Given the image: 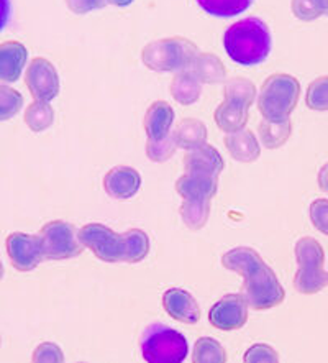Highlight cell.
<instances>
[{
  "mask_svg": "<svg viewBox=\"0 0 328 363\" xmlns=\"http://www.w3.org/2000/svg\"><path fill=\"white\" fill-rule=\"evenodd\" d=\"M171 96L181 106H192L200 99L202 82L192 74L189 69L176 72L173 82L169 86Z\"/></svg>",
  "mask_w": 328,
  "mask_h": 363,
  "instance_id": "obj_22",
  "label": "cell"
},
{
  "mask_svg": "<svg viewBox=\"0 0 328 363\" xmlns=\"http://www.w3.org/2000/svg\"><path fill=\"white\" fill-rule=\"evenodd\" d=\"M25 123L28 128L35 133L45 132L46 128H50L55 122V111L50 106V102H41L35 101L25 108Z\"/></svg>",
  "mask_w": 328,
  "mask_h": 363,
  "instance_id": "obj_27",
  "label": "cell"
},
{
  "mask_svg": "<svg viewBox=\"0 0 328 363\" xmlns=\"http://www.w3.org/2000/svg\"><path fill=\"white\" fill-rule=\"evenodd\" d=\"M223 143L230 153V157L239 163H253L256 162L261 155V147L251 130L243 128V130L227 133Z\"/></svg>",
  "mask_w": 328,
  "mask_h": 363,
  "instance_id": "obj_17",
  "label": "cell"
},
{
  "mask_svg": "<svg viewBox=\"0 0 328 363\" xmlns=\"http://www.w3.org/2000/svg\"><path fill=\"white\" fill-rule=\"evenodd\" d=\"M298 273L294 277V288L300 294H317L328 286V272H325L324 248L315 238L302 237L295 243Z\"/></svg>",
  "mask_w": 328,
  "mask_h": 363,
  "instance_id": "obj_5",
  "label": "cell"
},
{
  "mask_svg": "<svg viewBox=\"0 0 328 363\" xmlns=\"http://www.w3.org/2000/svg\"><path fill=\"white\" fill-rule=\"evenodd\" d=\"M200 51L196 43L182 36L151 41L142 51L143 65L156 72H179L189 69Z\"/></svg>",
  "mask_w": 328,
  "mask_h": 363,
  "instance_id": "obj_4",
  "label": "cell"
},
{
  "mask_svg": "<svg viewBox=\"0 0 328 363\" xmlns=\"http://www.w3.org/2000/svg\"><path fill=\"white\" fill-rule=\"evenodd\" d=\"M290 10L294 17L302 22H314V20L328 15V0H293Z\"/></svg>",
  "mask_w": 328,
  "mask_h": 363,
  "instance_id": "obj_30",
  "label": "cell"
},
{
  "mask_svg": "<svg viewBox=\"0 0 328 363\" xmlns=\"http://www.w3.org/2000/svg\"><path fill=\"white\" fill-rule=\"evenodd\" d=\"M125 237V257L123 263H140L148 257L149 237L147 232L140 229H130L123 233Z\"/></svg>",
  "mask_w": 328,
  "mask_h": 363,
  "instance_id": "obj_25",
  "label": "cell"
},
{
  "mask_svg": "<svg viewBox=\"0 0 328 363\" xmlns=\"http://www.w3.org/2000/svg\"><path fill=\"white\" fill-rule=\"evenodd\" d=\"M189 354L186 337L163 324H153L145 330L142 355L148 363H181Z\"/></svg>",
  "mask_w": 328,
  "mask_h": 363,
  "instance_id": "obj_6",
  "label": "cell"
},
{
  "mask_svg": "<svg viewBox=\"0 0 328 363\" xmlns=\"http://www.w3.org/2000/svg\"><path fill=\"white\" fill-rule=\"evenodd\" d=\"M133 0H107V4L115 5V7H128Z\"/></svg>",
  "mask_w": 328,
  "mask_h": 363,
  "instance_id": "obj_40",
  "label": "cell"
},
{
  "mask_svg": "<svg viewBox=\"0 0 328 363\" xmlns=\"http://www.w3.org/2000/svg\"><path fill=\"white\" fill-rule=\"evenodd\" d=\"M41 248L46 260H69L81 255L82 243L76 227L64 220H51L40 230Z\"/></svg>",
  "mask_w": 328,
  "mask_h": 363,
  "instance_id": "obj_7",
  "label": "cell"
},
{
  "mask_svg": "<svg viewBox=\"0 0 328 363\" xmlns=\"http://www.w3.org/2000/svg\"><path fill=\"white\" fill-rule=\"evenodd\" d=\"M163 308L171 318L184 324H197L200 308L191 293L181 288H171L163 296Z\"/></svg>",
  "mask_w": 328,
  "mask_h": 363,
  "instance_id": "obj_13",
  "label": "cell"
},
{
  "mask_svg": "<svg viewBox=\"0 0 328 363\" xmlns=\"http://www.w3.org/2000/svg\"><path fill=\"white\" fill-rule=\"evenodd\" d=\"M31 362L35 363H62L64 362V354L60 349V345L53 342H43L33 350Z\"/></svg>",
  "mask_w": 328,
  "mask_h": 363,
  "instance_id": "obj_34",
  "label": "cell"
},
{
  "mask_svg": "<svg viewBox=\"0 0 328 363\" xmlns=\"http://www.w3.org/2000/svg\"><path fill=\"white\" fill-rule=\"evenodd\" d=\"M10 13H12V4H10V0H0V32L7 27Z\"/></svg>",
  "mask_w": 328,
  "mask_h": 363,
  "instance_id": "obj_38",
  "label": "cell"
},
{
  "mask_svg": "<svg viewBox=\"0 0 328 363\" xmlns=\"http://www.w3.org/2000/svg\"><path fill=\"white\" fill-rule=\"evenodd\" d=\"M223 48L232 61L242 66H256L271 53V33L259 18H243L223 35Z\"/></svg>",
  "mask_w": 328,
  "mask_h": 363,
  "instance_id": "obj_2",
  "label": "cell"
},
{
  "mask_svg": "<svg viewBox=\"0 0 328 363\" xmlns=\"http://www.w3.org/2000/svg\"><path fill=\"white\" fill-rule=\"evenodd\" d=\"M0 342H2V340H0Z\"/></svg>",
  "mask_w": 328,
  "mask_h": 363,
  "instance_id": "obj_42",
  "label": "cell"
},
{
  "mask_svg": "<svg viewBox=\"0 0 328 363\" xmlns=\"http://www.w3.org/2000/svg\"><path fill=\"white\" fill-rule=\"evenodd\" d=\"M176 191L182 199L187 201L212 199L218 191V176L186 173L176 181Z\"/></svg>",
  "mask_w": 328,
  "mask_h": 363,
  "instance_id": "obj_14",
  "label": "cell"
},
{
  "mask_svg": "<svg viewBox=\"0 0 328 363\" xmlns=\"http://www.w3.org/2000/svg\"><path fill=\"white\" fill-rule=\"evenodd\" d=\"M217 127L225 133L243 130L249 118V108L232 101H223L213 112Z\"/></svg>",
  "mask_w": 328,
  "mask_h": 363,
  "instance_id": "obj_19",
  "label": "cell"
},
{
  "mask_svg": "<svg viewBox=\"0 0 328 363\" xmlns=\"http://www.w3.org/2000/svg\"><path fill=\"white\" fill-rule=\"evenodd\" d=\"M82 247L89 248L98 260L106 263H123L125 237L103 224H87L77 232Z\"/></svg>",
  "mask_w": 328,
  "mask_h": 363,
  "instance_id": "obj_8",
  "label": "cell"
},
{
  "mask_svg": "<svg viewBox=\"0 0 328 363\" xmlns=\"http://www.w3.org/2000/svg\"><path fill=\"white\" fill-rule=\"evenodd\" d=\"M309 214L315 229L328 237V199H315L310 204Z\"/></svg>",
  "mask_w": 328,
  "mask_h": 363,
  "instance_id": "obj_35",
  "label": "cell"
},
{
  "mask_svg": "<svg viewBox=\"0 0 328 363\" xmlns=\"http://www.w3.org/2000/svg\"><path fill=\"white\" fill-rule=\"evenodd\" d=\"M5 247L10 263L17 272H31L45 260L40 235L13 232L5 240Z\"/></svg>",
  "mask_w": 328,
  "mask_h": 363,
  "instance_id": "obj_10",
  "label": "cell"
},
{
  "mask_svg": "<svg viewBox=\"0 0 328 363\" xmlns=\"http://www.w3.org/2000/svg\"><path fill=\"white\" fill-rule=\"evenodd\" d=\"M189 71L199 79L202 84H218L227 81V69L222 60L212 53H199Z\"/></svg>",
  "mask_w": 328,
  "mask_h": 363,
  "instance_id": "obj_21",
  "label": "cell"
},
{
  "mask_svg": "<svg viewBox=\"0 0 328 363\" xmlns=\"http://www.w3.org/2000/svg\"><path fill=\"white\" fill-rule=\"evenodd\" d=\"M23 107V96L12 87L0 84V122L13 118Z\"/></svg>",
  "mask_w": 328,
  "mask_h": 363,
  "instance_id": "obj_32",
  "label": "cell"
},
{
  "mask_svg": "<svg viewBox=\"0 0 328 363\" xmlns=\"http://www.w3.org/2000/svg\"><path fill=\"white\" fill-rule=\"evenodd\" d=\"M67 9L76 15H86L94 10L103 9L107 5V0H66Z\"/></svg>",
  "mask_w": 328,
  "mask_h": 363,
  "instance_id": "obj_37",
  "label": "cell"
},
{
  "mask_svg": "<svg viewBox=\"0 0 328 363\" xmlns=\"http://www.w3.org/2000/svg\"><path fill=\"white\" fill-rule=\"evenodd\" d=\"M222 264L243 277V291L249 308L266 311L283 304L285 298L283 284L254 248H233L222 257Z\"/></svg>",
  "mask_w": 328,
  "mask_h": 363,
  "instance_id": "obj_1",
  "label": "cell"
},
{
  "mask_svg": "<svg viewBox=\"0 0 328 363\" xmlns=\"http://www.w3.org/2000/svg\"><path fill=\"white\" fill-rule=\"evenodd\" d=\"M307 107L312 111H328V76H320L307 87Z\"/></svg>",
  "mask_w": 328,
  "mask_h": 363,
  "instance_id": "obj_31",
  "label": "cell"
},
{
  "mask_svg": "<svg viewBox=\"0 0 328 363\" xmlns=\"http://www.w3.org/2000/svg\"><path fill=\"white\" fill-rule=\"evenodd\" d=\"M210 217V199L187 201L181 204V219L189 230H200L207 225Z\"/></svg>",
  "mask_w": 328,
  "mask_h": 363,
  "instance_id": "obj_23",
  "label": "cell"
},
{
  "mask_svg": "<svg viewBox=\"0 0 328 363\" xmlns=\"http://www.w3.org/2000/svg\"><path fill=\"white\" fill-rule=\"evenodd\" d=\"M254 0H197L199 7L212 17L230 18L251 7Z\"/></svg>",
  "mask_w": 328,
  "mask_h": 363,
  "instance_id": "obj_26",
  "label": "cell"
},
{
  "mask_svg": "<svg viewBox=\"0 0 328 363\" xmlns=\"http://www.w3.org/2000/svg\"><path fill=\"white\" fill-rule=\"evenodd\" d=\"M171 133H173L176 147L187 152L207 143V127L199 118H184Z\"/></svg>",
  "mask_w": 328,
  "mask_h": 363,
  "instance_id": "obj_20",
  "label": "cell"
},
{
  "mask_svg": "<svg viewBox=\"0 0 328 363\" xmlns=\"http://www.w3.org/2000/svg\"><path fill=\"white\" fill-rule=\"evenodd\" d=\"M192 362L196 363H223L227 362V352L212 337H200L192 350Z\"/></svg>",
  "mask_w": 328,
  "mask_h": 363,
  "instance_id": "obj_29",
  "label": "cell"
},
{
  "mask_svg": "<svg viewBox=\"0 0 328 363\" xmlns=\"http://www.w3.org/2000/svg\"><path fill=\"white\" fill-rule=\"evenodd\" d=\"M300 82L298 77L278 72L263 82L258 94V111L264 121L279 123L288 121L298 107Z\"/></svg>",
  "mask_w": 328,
  "mask_h": 363,
  "instance_id": "obj_3",
  "label": "cell"
},
{
  "mask_svg": "<svg viewBox=\"0 0 328 363\" xmlns=\"http://www.w3.org/2000/svg\"><path fill=\"white\" fill-rule=\"evenodd\" d=\"M317 181H319L320 191H324V193L328 194V162L320 168L319 176H317Z\"/></svg>",
  "mask_w": 328,
  "mask_h": 363,
  "instance_id": "obj_39",
  "label": "cell"
},
{
  "mask_svg": "<svg viewBox=\"0 0 328 363\" xmlns=\"http://www.w3.org/2000/svg\"><path fill=\"white\" fill-rule=\"evenodd\" d=\"M256 99V87L244 77H233L225 82V101H232L239 106L251 107Z\"/></svg>",
  "mask_w": 328,
  "mask_h": 363,
  "instance_id": "obj_28",
  "label": "cell"
},
{
  "mask_svg": "<svg viewBox=\"0 0 328 363\" xmlns=\"http://www.w3.org/2000/svg\"><path fill=\"white\" fill-rule=\"evenodd\" d=\"M259 140H261L263 147L269 150L281 148L283 145L288 142L290 133H293V123L288 118V121L274 123L269 121H263L258 127Z\"/></svg>",
  "mask_w": 328,
  "mask_h": 363,
  "instance_id": "obj_24",
  "label": "cell"
},
{
  "mask_svg": "<svg viewBox=\"0 0 328 363\" xmlns=\"http://www.w3.org/2000/svg\"><path fill=\"white\" fill-rule=\"evenodd\" d=\"M248 301L244 294H227L212 306L209 320L218 330L242 329L248 320Z\"/></svg>",
  "mask_w": 328,
  "mask_h": 363,
  "instance_id": "obj_11",
  "label": "cell"
},
{
  "mask_svg": "<svg viewBox=\"0 0 328 363\" xmlns=\"http://www.w3.org/2000/svg\"><path fill=\"white\" fill-rule=\"evenodd\" d=\"M4 278V264H2V262H0V279Z\"/></svg>",
  "mask_w": 328,
  "mask_h": 363,
  "instance_id": "obj_41",
  "label": "cell"
},
{
  "mask_svg": "<svg viewBox=\"0 0 328 363\" xmlns=\"http://www.w3.org/2000/svg\"><path fill=\"white\" fill-rule=\"evenodd\" d=\"M174 123V111L168 102L156 101L148 107L145 113L143 127L148 135V140H161L171 133Z\"/></svg>",
  "mask_w": 328,
  "mask_h": 363,
  "instance_id": "obj_18",
  "label": "cell"
},
{
  "mask_svg": "<svg viewBox=\"0 0 328 363\" xmlns=\"http://www.w3.org/2000/svg\"><path fill=\"white\" fill-rule=\"evenodd\" d=\"M223 168H225V163H223L220 152L209 143H204L199 148L191 150V152H187L184 157L186 173L220 176Z\"/></svg>",
  "mask_w": 328,
  "mask_h": 363,
  "instance_id": "obj_16",
  "label": "cell"
},
{
  "mask_svg": "<svg viewBox=\"0 0 328 363\" xmlns=\"http://www.w3.org/2000/svg\"><path fill=\"white\" fill-rule=\"evenodd\" d=\"M176 150H178V147L174 143L173 133L166 135L161 140H148L147 142V157L149 158V162L154 163L168 162L174 157Z\"/></svg>",
  "mask_w": 328,
  "mask_h": 363,
  "instance_id": "obj_33",
  "label": "cell"
},
{
  "mask_svg": "<svg viewBox=\"0 0 328 363\" xmlns=\"http://www.w3.org/2000/svg\"><path fill=\"white\" fill-rule=\"evenodd\" d=\"M25 82L35 101L41 102L55 101L61 89L58 71L45 58H35L31 61L25 74Z\"/></svg>",
  "mask_w": 328,
  "mask_h": 363,
  "instance_id": "obj_9",
  "label": "cell"
},
{
  "mask_svg": "<svg viewBox=\"0 0 328 363\" xmlns=\"http://www.w3.org/2000/svg\"><path fill=\"white\" fill-rule=\"evenodd\" d=\"M244 362L247 363H278L279 355L273 347L266 344H256L244 354Z\"/></svg>",
  "mask_w": 328,
  "mask_h": 363,
  "instance_id": "obj_36",
  "label": "cell"
},
{
  "mask_svg": "<svg viewBox=\"0 0 328 363\" xmlns=\"http://www.w3.org/2000/svg\"><path fill=\"white\" fill-rule=\"evenodd\" d=\"M142 188V174L130 166H115L103 176V189L112 199L127 201L138 194Z\"/></svg>",
  "mask_w": 328,
  "mask_h": 363,
  "instance_id": "obj_12",
  "label": "cell"
},
{
  "mask_svg": "<svg viewBox=\"0 0 328 363\" xmlns=\"http://www.w3.org/2000/svg\"><path fill=\"white\" fill-rule=\"evenodd\" d=\"M28 60V51L20 41L0 43V82H17Z\"/></svg>",
  "mask_w": 328,
  "mask_h": 363,
  "instance_id": "obj_15",
  "label": "cell"
}]
</instances>
